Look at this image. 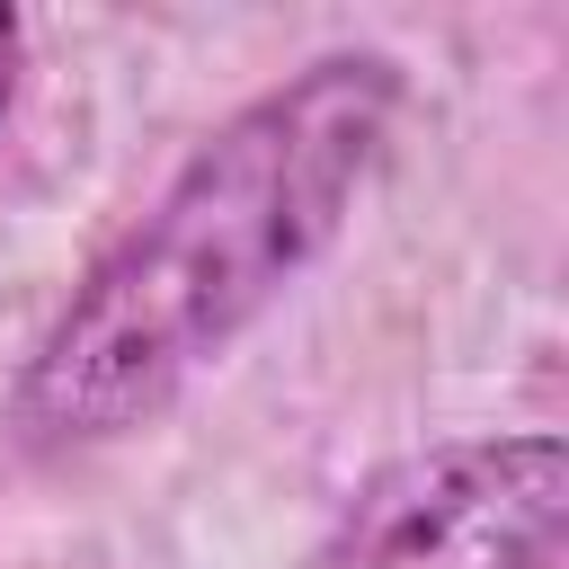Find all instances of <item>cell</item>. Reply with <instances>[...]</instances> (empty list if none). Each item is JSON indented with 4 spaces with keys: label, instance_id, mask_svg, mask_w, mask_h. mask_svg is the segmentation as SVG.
Here are the masks:
<instances>
[{
    "label": "cell",
    "instance_id": "cell-3",
    "mask_svg": "<svg viewBox=\"0 0 569 569\" xmlns=\"http://www.w3.org/2000/svg\"><path fill=\"white\" fill-rule=\"evenodd\" d=\"M9 62H18V18L0 9V107H9Z\"/></svg>",
    "mask_w": 569,
    "mask_h": 569
},
{
    "label": "cell",
    "instance_id": "cell-2",
    "mask_svg": "<svg viewBox=\"0 0 569 569\" xmlns=\"http://www.w3.org/2000/svg\"><path fill=\"white\" fill-rule=\"evenodd\" d=\"M569 542V445L542 436H462L382 462L311 569H560Z\"/></svg>",
    "mask_w": 569,
    "mask_h": 569
},
{
    "label": "cell",
    "instance_id": "cell-1",
    "mask_svg": "<svg viewBox=\"0 0 569 569\" xmlns=\"http://www.w3.org/2000/svg\"><path fill=\"white\" fill-rule=\"evenodd\" d=\"M400 116V71L382 53H320L284 89L222 116L160 204L116 231L44 347L9 391L27 453H80L151 427L284 284L347 231Z\"/></svg>",
    "mask_w": 569,
    "mask_h": 569
}]
</instances>
